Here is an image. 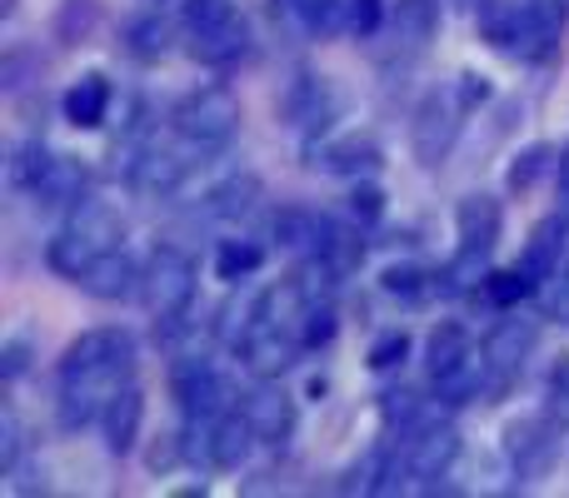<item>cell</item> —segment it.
<instances>
[{
    "instance_id": "1",
    "label": "cell",
    "mask_w": 569,
    "mask_h": 498,
    "mask_svg": "<svg viewBox=\"0 0 569 498\" xmlns=\"http://www.w3.org/2000/svg\"><path fill=\"white\" fill-rule=\"evenodd\" d=\"M170 125H176V135L186 140V145H196V150L230 145V140H236V130H240V100H236V90H226V85L190 90V95L176 105Z\"/></svg>"
},
{
    "instance_id": "2",
    "label": "cell",
    "mask_w": 569,
    "mask_h": 498,
    "mask_svg": "<svg viewBox=\"0 0 569 498\" xmlns=\"http://www.w3.org/2000/svg\"><path fill=\"white\" fill-rule=\"evenodd\" d=\"M140 294H146V309L156 314V319L186 314L190 299H196V260L176 245H156V254H150V264H146Z\"/></svg>"
},
{
    "instance_id": "3",
    "label": "cell",
    "mask_w": 569,
    "mask_h": 498,
    "mask_svg": "<svg viewBox=\"0 0 569 498\" xmlns=\"http://www.w3.org/2000/svg\"><path fill=\"white\" fill-rule=\"evenodd\" d=\"M460 115H465V105H460V95H425V105L415 110V125H410V150H415V160L420 165H440L445 155L455 150V140H460Z\"/></svg>"
},
{
    "instance_id": "4",
    "label": "cell",
    "mask_w": 569,
    "mask_h": 498,
    "mask_svg": "<svg viewBox=\"0 0 569 498\" xmlns=\"http://www.w3.org/2000/svg\"><path fill=\"white\" fill-rule=\"evenodd\" d=\"M170 394H176V404L186 409V419H220L230 404V384L210 369V359H196V354L176 359V369H170Z\"/></svg>"
},
{
    "instance_id": "5",
    "label": "cell",
    "mask_w": 569,
    "mask_h": 498,
    "mask_svg": "<svg viewBox=\"0 0 569 498\" xmlns=\"http://www.w3.org/2000/svg\"><path fill=\"white\" fill-rule=\"evenodd\" d=\"M96 369H136V339L126 329H90L66 344L60 354V374H96Z\"/></svg>"
},
{
    "instance_id": "6",
    "label": "cell",
    "mask_w": 569,
    "mask_h": 498,
    "mask_svg": "<svg viewBox=\"0 0 569 498\" xmlns=\"http://www.w3.org/2000/svg\"><path fill=\"white\" fill-rule=\"evenodd\" d=\"M405 439V454H400V469L410 474V479H440L445 469L455 464V454H460V434H455V424H430L420 419L410 434H400Z\"/></svg>"
},
{
    "instance_id": "7",
    "label": "cell",
    "mask_w": 569,
    "mask_h": 498,
    "mask_svg": "<svg viewBox=\"0 0 569 498\" xmlns=\"http://www.w3.org/2000/svg\"><path fill=\"white\" fill-rule=\"evenodd\" d=\"M560 454V429L550 419H515L505 429V459L515 464L520 479H545Z\"/></svg>"
},
{
    "instance_id": "8",
    "label": "cell",
    "mask_w": 569,
    "mask_h": 498,
    "mask_svg": "<svg viewBox=\"0 0 569 498\" xmlns=\"http://www.w3.org/2000/svg\"><path fill=\"white\" fill-rule=\"evenodd\" d=\"M300 334L295 329H280V324H266L256 319L246 334V344H240V364H246L256 379H280L284 369H295V354H300Z\"/></svg>"
},
{
    "instance_id": "9",
    "label": "cell",
    "mask_w": 569,
    "mask_h": 498,
    "mask_svg": "<svg viewBox=\"0 0 569 498\" xmlns=\"http://www.w3.org/2000/svg\"><path fill=\"white\" fill-rule=\"evenodd\" d=\"M280 115L295 130H320L340 115V90H335L330 75H295L280 100Z\"/></svg>"
},
{
    "instance_id": "10",
    "label": "cell",
    "mask_w": 569,
    "mask_h": 498,
    "mask_svg": "<svg viewBox=\"0 0 569 498\" xmlns=\"http://www.w3.org/2000/svg\"><path fill=\"white\" fill-rule=\"evenodd\" d=\"M535 344H540L535 319H500V324H495L490 339H485V359H490L495 389H505V384L525 369V359L535 354Z\"/></svg>"
},
{
    "instance_id": "11",
    "label": "cell",
    "mask_w": 569,
    "mask_h": 498,
    "mask_svg": "<svg viewBox=\"0 0 569 498\" xmlns=\"http://www.w3.org/2000/svg\"><path fill=\"white\" fill-rule=\"evenodd\" d=\"M250 419V429H256L260 444H270V449H280L284 439L295 434V424H300V409H295V394H284L280 384H260V389L246 394V409H240Z\"/></svg>"
},
{
    "instance_id": "12",
    "label": "cell",
    "mask_w": 569,
    "mask_h": 498,
    "mask_svg": "<svg viewBox=\"0 0 569 498\" xmlns=\"http://www.w3.org/2000/svg\"><path fill=\"white\" fill-rule=\"evenodd\" d=\"M76 284L90 294V299L116 304V299H130V294H140V284H146V270H140V264L130 260L126 250H106V254H96V264H90V270L80 274Z\"/></svg>"
},
{
    "instance_id": "13",
    "label": "cell",
    "mask_w": 569,
    "mask_h": 498,
    "mask_svg": "<svg viewBox=\"0 0 569 498\" xmlns=\"http://www.w3.org/2000/svg\"><path fill=\"white\" fill-rule=\"evenodd\" d=\"M565 35V6L560 0H525L520 6V30H515V55L545 60Z\"/></svg>"
},
{
    "instance_id": "14",
    "label": "cell",
    "mask_w": 569,
    "mask_h": 498,
    "mask_svg": "<svg viewBox=\"0 0 569 498\" xmlns=\"http://www.w3.org/2000/svg\"><path fill=\"white\" fill-rule=\"evenodd\" d=\"M140 424H146V394L136 384H120L100 409V434H106L110 454H130L140 444Z\"/></svg>"
},
{
    "instance_id": "15",
    "label": "cell",
    "mask_w": 569,
    "mask_h": 498,
    "mask_svg": "<svg viewBox=\"0 0 569 498\" xmlns=\"http://www.w3.org/2000/svg\"><path fill=\"white\" fill-rule=\"evenodd\" d=\"M455 230H460V245L465 250H480L490 254L500 245L505 235V210L495 195H465L460 205H455Z\"/></svg>"
},
{
    "instance_id": "16",
    "label": "cell",
    "mask_w": 569,
    "mask_h": 498,
    "mask_svg": "<svg viewBox=\"0 0 569 498\" xmlns=\"http://www.w3.org/2000/svg\"><path fill=\"white\" fill-rule=\"evenodd\" d=\"M246 45H250V30L240 16H226L206 30H190V55L200 65H230V60L246 55Z\"/></svg>"
},
{
    "instance_id": "17",
    "label": "cell",
    "mask_w": 569,
    "mask_h": 498,
    "mask_svg": "<svg viewBox=\"0 0 569 498\" xmlns=\"http://www.w3.org/2000/svg\"><path fill=\"white\" fill-rule=\"evenodd\" d=\"M30 195H36V205H46V210H76L80 200H86V165H80L76 155H56Z\"/></svg>"
},
{
    "instance_id": "18",
    "label": "cell",
    "mask_w": 569,
    "mask_h": 498,
    "mask_svg": "<svg viewBox=\"0 0 569 498\" xmlns=\"http://www.w3.org/2000/svg\"><path fill=\"white\" fill-rule=\"evenodd\" d=\"M256 429H250L246 414H220L216 424H210V469H240V464L250 459V449H256Z\"/></svg>"
},
{
    "instance_id": "19",
    "label": "cell",
    "mask_w": 569,
    "mask_h": 498,
    "mask_svg": "<svg viewBox=\"0 0 569 498\" xmlns=\"http://www.w3.org/2000/svg\"><path fill=\"white\" fill-rule=\"evenodd\" d=\"M60 110H66V120H70L76 130H96V125H106V110H110V80L100 75V70L80 75L76 85L66 90Z\"/></svg>"
},
{
    "instance_id": "20",
    "label": "cell",
    "mask_w": 569,
    "mask_h": 498,
    "mask_svg": "<svg viewBox=\"0 0 569 498\" xmlns=\"http://www.w3.org/2000/svg\"><path fill=\"white\" fill-rule=\"evenodd\" d=\"M380 140L375 135H340V140H330L325 145V170H335V175H350V180H360V175H375L380 170Z\"/></svg>"
},
{
    "instance_id": "21",
    "label": "cell",
    "mask_w": 569,
    "mask_h": 498,
    "mask_svg": "<svg viewBox=\"0 0 569 498\" xmlns=\"http://www.w3.org/2000/svg\"><path fill=\"white\" fill-rule=\"evenodd\" d=\"M485 384H490V359L480 354H470V359H460L455 369L435 374V399L440 404H470L485 394Z\"/></svg>"
},
{
    "instance_id": "22",
    "label": "cell",
    "mask_w": 569,
    "mask_h": 498,
    "mask_svg": "<svg viewBox=\"0 0 569 498\" xmlns=\"http://www.w3.org/2000/svg\"><path fill=\"white\" fill-rule=\"evenodd\" d=\"M120 35H126V50L136 60H160V55H170V45H176V20L160 16V10H146V16L126 20Z\"/></svg>"
},
{
    "instance_id": "23",
    "label": "cell",
    "mask_w": 569,
    "mask_h": 498,
    "mask_svg": "<svg viewBox=\"0 0 569 498\" xmlns=\"http://www.w3.org/2000/svg\"><path fill=\"white\" fill-rule=\"evenodd\" d=\"M390 30L400 45L420 50L435 40V30H440V6L435 0H395L390 6Z\"/></svg>"
},
{
    "instance_id": "24",
    "label": "cell",
    "mask_w": 569,
    "mask_h": 498,
    "mask_svg": "<svg viewBox=\"0 0 569 498\" xmlns=\"http://www.w3.org/2000/svg\"><path fill=\"white\" fill-rule=\"evenodd\" d=\"M70 230H80L100 254L120 250V240H126V220H120V210H110L106 200H80L76 215H70Z\"/></svg>"
},
{
    "instance_id": "25",
    "label": "cell",
    "mask_w": 569,
    "mask_h": 498,
    "mask_svg": "<svg viewBox=\"0 0 569 498\" xmlns=\"http://www.w3.org/2000/svg\"><path fill=\"white\" fill-rule=\"evenodd\" d=\"M320 260H330V270L340 274H355L360 270V260H365V240H360V225H340V220H325V230H320Z\"/></svg>"
},
{
    "instance_id": "26",
    "label": "cell",
    "mask_w": 569,
    "mask_h": 498,
    "mask_svg": "<svg viewBox=\"0 0 569 498\" xmlns=\"http://www.w3.org/2000/svg\"><path fill=\"white\" fill-rule=\"evenodd\" d=\"M260 195H266V185H260L256 175H230L210 190L206 205H210V215H220V220H246L250 210L260 205Z\"/></svg>"
},
{
    "instance_id": "27",
    "label": "cell",
    "mask_w": 569,
    "mask_h": 498,
    "mask_svg": "<svg viewBox=\"0 0 569 498\" xmlns=\"http://www.w3.org/2000/svg\"><path fill=\"white\" fill-rule=\"evenodd\" d=\"M470 354H475L470 329H465V324H455V319L435 324L430 339H425V364H430V379H435V374H445V369H455V364L470 359Z\"/></svg>"
},
{
    "instance_id": "28",
    "label": "cell",
    "mask_w": 569,
    "mask_h": 498,
    "mask_svg": "<svg viewBox=\"0 0 569 498\" xmlns=\"http://www.w3.org/2000/svg\"><path fill=\"white\" fill-rule=\"evenodd\" d=\"M96 254H100V250L90 245V240L80 235V230H70V225H66V230H60V235L46 245V264L60 274V280H80V274H86L90 264H96Z\"/></svg>"
},
{
    "instance_id": "29",
    "label": "cell",
    "mask_w": 569,
    "mask_h": 498,
    "mask_svg": "<svg viewBox=\"0 0 569 498\" xmlns=\"http://www.w3.org/2000/svg\"><path fill=\"white\" fill-rule=\"evenodd\" d=\"M560 254H565V225H555V220H550V225H540L530 235V250H525L520 270L540 284V280H550V274L560 270Z\"/></svg>"
},
{
    "instance_id": "30",
    "label": "cell",
    "mask_w": 569,
    "mask_h": 498,
    "mask_svg": "<svg viewBox=\"0 0 569 498\" xmlns=\"http://www.w3.org/2000/svg\"><path fill=\"white\" fill-rule=\"evenodd\" d=\"M100 26V0H60L56 10V40L60 45H86Z\"/></svg>"
},
{
    "instance_id": "31",
    "label": "cell",
    "mask_w": 569,
    "mask_h": 498,
    "mask_svg": "<svg viewBox=\"0 0 569 498\" xmlns=\"http://www.w3.org/2000/svg\"><path fill=\"white\" fill-rule=\"evenodd\" d=\"M270 230H276V240H280V245L284 250H320V230H325V215H310V210H280V215H276V225H270Z\"/></svg>"
},
{
    "instance_id": "32",
    "label": "cell",
    "mask_w": 569,
    "mask_h": 498,
    "mask_svg": "<svg viewBox=\"0 0 569 498\" xmlns=\"http://www.w3.org/2000/svg\"><path fill=\"white\" fill-rule=\"evenodd\" d=\"M480 289H485V299H490L495 309H515V304L530 299V294L540 289V284H535L530 274H525L520 264H515V270H490V280H485Z\"/></svg>"
},
{
    "instance_id": "33",
    "label": "cell",
    "mask_w": 569,
    "mask_h": 498,
    "mask_svg": "<svg viewBox=\"0 0 569 498\" xmlns=\"http://www.w3.org/2000/svg\"><path fill=\"white\" fill-rule=\"evenodd\" d=\"M180 175H186V165H180L176 155H156V150H150V155H140V165L130 180H136L146 195H170V190L180 185Z\"/></svg>"
},
{
    "instance_id": "34",
    "label": "cell",
    "mask_w": 569,
    "mask_h": 498,
    "mask_svg": "<svg viewBox=\"0 0 569 498\" xmlns=\"http://www.w3.org/2000/svg\"><path fill=\"white\" fill-rule=\"evenodd\" d=\"M260 264H266V250H260L256 240H226L220 254H216V274H220V280H230V284L250 280Z\"/></svg>"
},
{
    "instance_id": "35",
    "label": "cell",
    "mask_w": 569,
    "mask_h": 498,
    "mask_svg": "<svg viewBox=\"0 0 569 498\" xmlns=\"http://www.w3.org/2000/svg\"><path fill=\"white\" fill-rule=\"evenodd\" d=\"M50 150L40 145V140H20L16 150H10V185L16 190H36L40 185V175L50 170Z\"/></svg>"
},
{
    "instance_id": "36",
    "label": "cell",
    "mask_w": 569,
    "mask_h": 498,
    "mask_svg": "<svg viewBox=\"0 0 569 498\" xmlns=\"http://www.w3.org/2000/svg\"><path fill=\"white\" fill-rule=\"evenodd\" d=\"M555 170V150L550 145H530V150H520L515 155V165H510V190H530L540 175H550Z\"/></svg>"
},
{
    "instance_id": "37",
    "label": "cell",
    "mask_w": 569,
    "mask_h": 498,
    "mask_svg": "<svg viewBox=\"0 0 569 498\" xmlns=\"http://www.w3.org/2000/svg\"><path fill=\"white\" fill-rule=\"evenodd\" d=\"M335 329H340V314H335V304L330 299L310 304V309H305V319H300V344H305V349H320V344L335 339Z\"/></svg>"
},
{
    "instance_id": "38",
    "label": "cell",
    "mask_w": 569,
    "mask_h": 498,
    "mask_svg": "<svg viewBox=\"0 0 569 498\" xmlns=\"http://www.w3.org/2000/svg\"><path fill=\"white\" fill-rule=\"evenodd\" d=\"M380 419H385V429L410 434L425 414H420V404H415L410 389H390V394H380Z\"/></svg>"
},
{
    "instance_id": "39",
    "label": "cell",
    "mask_w": 569,
    "mask_h": 498,
    "mask_svg": "<svg viewBox=\"0 0 569 498\" xmlns=\"http://www.w3.org/2000/svg\"><path fill=\"white\" fill-rule=\"evenodd\" d=\"M20 454H26V429H20L16 404H0V469H16Z\"/></svg>"
},
{
    "instance_id": "40",
    "label": "cell",
    "mask_w": 569,
    "mask_h": 498,
    "mask_svg": "<svg viewBox=\"0 0 569 498\" xmlns=\"http://www.w3.org/2000/svg\"><path fill=\"white\" fill-rule=\"evenodd\" d=\"M385 294H400V299H420L425 289H430V274L415 270V264H390V270L380 274Z\"/></svg>"
},
{
    "instance_id": "41",
    "label": "cell",
    "mask_w": 569,
    "mask_h": 498,
    "mask_svg": "<svg viewBox=\"0 0 569 498\" xmlns=\"http://www.w3.org/2000/svg\"><path fill=\"white\" fill-rule=\"evenodd\" d=\"M535 299H540L545 319H569V270H555L550 280H540Z\"/></svg>"
},
{
    "instance_id": "42",
    "label": "cell",
    "mask_w": 569,
    "mask_h": 498,
    "mask_svg": "<svg viewBox=\"0 0 569 498\" xmlns=\"http://www.w3.org/2000/svg\"><path fill=\"white\" fill-rule=\"evenodd\" d=\"M186 459V434H156V444L146 449V469L150 474H170Z\"/></svg>"
},
{
    "instance_id": "43",
    "label": "cell",
    "mask_w": 569,
    "mask_h": 498,
    "mask_svg": "<svg viewBox=\"0 0 569 498\" xmlns=\"http://www.w3.org/2000/svg\"><path fill=\"white\" fill-rule=\"evenodd\" d=\"M405 354H410V334L385 329L380 339L370 344V369H395V364H405Z\"/></svg>"
},
{
    "instance_id": "44",
    "label": "cell",
    "mask_w": 569,
    "mask_h": 498,
    "mask_svg": "<svg viewBox=\"0 0 569 498\" xmlns=\"http://www.w3.org/2000/svg\"><path fill=\"white\" fill-rule=\"evenodd\" d=\"M385 20V0H345V26L350 35H375Z\"/></svg>"
},
{
    "instance_id": "45",
    "label": "cell",
    "mask_w": 569,
    "mask_h": 498,
    "mask_svg": "<svg viewBox=\"0 0 569 498\" xmlns=\"http://www.w3.org/2000/svg\"><path fill=\"white\" fill-rule=\"evenodd\" d=\"M350 215H355V225H375V220L385 215V190L380 185H355L350 190Z\"/></svg>"
},
{
    "instance_id": "46",
    "label": "cell",
    "mask_w": 569,
    "mask_h": 498,
    "mask_svg": "<svg viewBox=\"0 0 569 498\" xmlns=\"http://www.w3.org/2000/svg\"><path fill=\"white\" fill-rule=\"evenodd\" d=\"M340 10H345V0H295V16H300L315 35H325V30L340 20Z\"/></svg>"
},
{
    "instance_id": "47",
    "label": "cell",
    "mask_w": 569,
    "mask_h": 498,
    "mask_svg": "<svg viewBox=\"0 0 569 498\" xmlns=\"http://www.w3.org/2000/svg\"><path fill=\"white\" fill-rule=\"evenodd\" d=\"M226 16H236L230 0H186V26L190 30H206V26H216V20H226Z\"/></svg>"
},
{
    "instance_id": "48",
    "label": "cell",
    "mask_w": 569,
    "mask_h": 498,
    "mask_svg": "<svg viewBox=\"0 0 569 498\" xmlns=\"http://www.w3.org/2000/svg\"><path fill=\"white\" fill-rule=\"evenodd\" d=\"M30 369V344L26 339H6L0 344V379H20V374Z\"/></svg>"
},
{
    "instance_id": "49",
    "label": "cell",
    "mask_w": 569,
    "mask_h": 498,
    "mask_svg": "<svg viewBox=\"0 0 569 498\" xmlns=\"http://www.w3.org/2000/svg\"><path fill=\"white\" fill-rule=\"evenodd\" d=\"M485 100H490V85H485V75L465 70V75H460V105L475 110V105H485Z\"/></svg>"
},
{
    "instance_id": "50",
    "label": "cell",
    "mask_w": 569,
    "mask_h": 498,
    "mask_svg": "<svg viewBox=\"0 0 569 498\" xmlns=\"http://www.w3.org/2000/svg\"><path fill=\"white\" fill-rule=\"evenodd\" d=\"M550 414L560 424H569V369L555 374V389H550Z\"/></svg>"
},
{
    "instance_id": "51",
    "label": "cell",
    "mask_w": 569,
    "mask_h": 498,
    "mask_svg": "<svg viewBox=\"0 0 569 498\" xmlns=\"http://www.w3.org/2000/svg\"><path fill=\"white\" fill-rule=\"evenodd\" d=\"M560 175H565V185H569V155L560 160Z\"/></svg>"
}]
</instances>
